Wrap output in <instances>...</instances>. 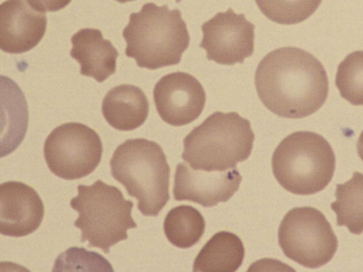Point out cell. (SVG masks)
<instances>
[{
  "mask_svg": "<svg viewBox=\"0 0 363 272\" xmlns=\"http://www.w3.org/2000/svg\"><path fill=\"white\" fill-rule=\"evenodd\" d=\"M101 110L107 123L113 128L129 131L145 123L149 113V102L139 87L121 84L106 94Z\"/></svg>",
  "mask_w": 363,
  "mask_h": 272,
  "instance_id": "cell-15",
  "label": "cell"
},
{
  "mask_svg": "<svg viewBox=\"0 0 363 272\" xmlns=\"http://www.w3.org/2000/svg\"><path fill=\"white\" fill-rule=\"evenodd\" d=\"M112 176L135 198L145 216H157L169 200L170 169L162 147L145 138L128 139L110 160Z\"/></svg>",
  "mask_w": 363,
  "mask_h": 272,
  "instance_id": "cell-3",
  "label": "cell"
},
{
  "mask_svg": "<svg viewBox=\"0 0 363 272\" xmlns=\"http://www.w3.org/2000/svg\"><path fill=\"white\" fill-rule=\"evenodd\" d=\"M203 38L199 47L206 57L218 64L242 63L254 51L255 26L244 14L231 8L219 12L202 26Z\"/></svg>",
  "mask_w": 363,
  "mask_h": 272,
  "instance_id": "cell-9",
  "label": "cell"
},
{
  "mask_svg": "<svg viewBox=\"0 0 363 272\" xmlns=\"http://www.w3.org/2000/svg\"><path fill=\"white\" fill-rule=\"evenodd\" d=\"M77 191L70 205L78 212L74 225L81 230L80 242L87 241L89 247L108 254L111 246L128 239V230L137 227L131 215L133 202L101 180L91 186L79 185Z\"/></svg>",
  "mask_w": 363,
  "mask_h": 272,
  "instance_id": "cell-6",
  "label": "cell"
},
{
  "mask_svg": "<svg viewBox=\"0 0 363 272\" xmlns=\"http://www.w3.org/2000/svg\"><path fill=\"white\" fill-rule=\"evenodd\" d=\"M278 240L286 257L309 268L328 264L338 246L325 215L312 207L290 210L280 223Z\"/></svg>",
  "mask_w": 363,
  "mask_h": 272,
  "instance_id": "cell-7",
  "label": "cell"
},
{
  "mask_svg": "<svg viewBox=\"0 0 363 272\" xmlns=\"http://www.w3.org/2000/svg\"><path fill=\"white\" fill-rule=\"evenodd\" d=\"M153 98L160 118L174 126L187 125L201 115L206 93L197 79L176 72L162 76L155 84Z\"/></svg>",
  "mask_w": 363,
  "mask_h": 272,
  "instance_id": "cell-10",
  "label": "cell"
},
{
  "mask_svg": "<svg viewBox=\"0 0 363 272\" xmlns=\"http://www.w3.org/2000/svg\"><path fill=\"white\" fill-rule=\"evenodd\" d=\"M123 36L126 56L148 69L179 64L190 40L181 11L154 3H147L139 12L130 14Z\"/></svg>",
  "mask_w": 363,
  "mask_h": 272,
  "instance_id": "cell-2",
  "label": "cell"
},
{
  "mask_svg": "<svg viewBox=\"0 0 363 272\" xmlns=\"http://www.w3.org/2000/svg\"><path fill=\"white\" fill-rule=\"evenodd\" d=\"M44 157L49 169L65 180L83 178L99 164L102 142L91 128L70 122L55 128L44 143Z\"/></svg>",
  "mask_w": 363,
  "mask_h": 272,
  "instance_id": "cell-8",
  "label": "cell"
},
{
  "mask_svg": "<svg viewBox=\"0 0 363 272\" xmlns=\"http://www.w3.org/2000/svg\"><path fill=\"white\" fill-rule=\"evenodd\" d=\"M78 266H87L94 271H113L110 263L99 254L78 247H71L61 254L56 259L52 271H62L65 268L73 270Z\"/></svg>",
  "mask_w": 363,
  "mask_h": 272,
  "instance_id": "cell-21",
  "label": "cell"
},
{
  "mask_svg": "<svg viewBox=\"0 0 363 272\" xmlns=\"http://www.w3.org/2000/svg\"><path fill=\"white\" fill-rule=\"evenodd\" d=\"M336 200L331 208L337 216V225L345 226L351 233L363 232V174L353 173L344 183L336 186Z\"/></svg>",
  "mask_w": 363,
  "mask_h": 272,
  "instance_id": "cell-17",
  "label": "cell"
},
{
  "mask_svg": "<svg viewBox=\"0 0 363 272\" xmlns=\"http://www.w3.org/2000/svg\"><path fill=\"white\" fill-rule=\"evenodd\" d=\"M35 8L46 12L57 11L67 6L72 0H27Z\"/></svg>",
  "mask_w": 363,
  "mask_h": 272,
  "instance_id": "cell-22",
  "label": "cell"
},
{
  "mask_svg": "<svg viewBox=\"0 0 363 272\" xmlns=\"http://www.w3.org/2000/svg\"><path fill=\"white\" fill-rule=\"evenodd\" d=\"M44 217V205L38 193L18 181L0 186V232L21 237L34 232Z\"/></svg>",
  "mask_w": 363,
  "mask_h": 272,
  "instance_id": "cell-13",
  "label": "cell"
},
{
  "mask_svg": "<svg viewBox=\"0 0 363 272\" xmlns=\"http://www.w3.org/2000/svg\"><path fill=\"white\" fill-rule=\"evenodd\" d=\"M255 84L264 106L279 117L301 118L325 102L328 81L321 62L295 47L276 49L259 62Z\"/></svg>",
  "mask_w": 363,
  "mask_h": 272,
  "instance_id": "cell-1",
  "label": "cell"
},
{
  "mask_svg": "<svg viewBox=\"0 0 363 272\" xmlns=\"http://www.w3.org/2000/svg\"><path fill=\"white\" fill-rule=\"evenodd\" d=\"M244 256L245 248L241 239L232 232L220 231L199 252L193 271L233 272L242 265Z\"/></svg>",
  "mask_w": 363,
  "mask_h": 272,
  "instance_id": "cell-16",
  "label": "cell"
},
{
  "mask_svg": "<svg viewBox=\"0 0 363 272\" xmlns=\"http://www.w3.org/2000/svg\"><path fill=\"white\" fill-rule=\"evenodd\" d=\"M269 20L284 25L301 23L311 16L322 0H255Z\"/></svg>",
  "mask_w": 363,
  "mask_h": 272,
  "instance_id": "cell-19",
  "label": "cell"
},
{
  "mask_svg": "<svg viewBox=\"0 0 363 272\" xmlns=\"http://www.w3.org/2000/svg\"><path fill=\"white\" fill-rule=\"evenodd\" d=\"M242 176L236 168L223 171L194 169L185 163L177 164L174 174V198L205 208L228 201L239 189Z\"/></svg>",
  "mask_w": 363,
  "mask_h": 272,
  "instance_id": "cell-11",
  "label": "cell"
},
{
  "mask_svg": "<svg viewBox=\"0 0 363 272\" xmlns=\"http://www.w3.org/2000/svg\"><path fill=\"white\" fill-rule=\"evenodd\" d=\"M47 17L27 0H6L0 6V47L21 54L36 46L45 35Z\"/></svg>",
  "mask_w": 363,
  "mask_h": 272,
  "instance_id": "cell-12",
  "label": "cell"
},
{
  "mask_svg": "<svg viewBox=\"0 0 363 272\" xmlns=\"http://www.w3.org/2000/svg\"><path fill=\"white\" fill-rule=\"evenodd\" d=\"M116 1H118L119 3L123 4V3H126L128 1H135V0H116Z\"/></svg>",
  "mask_w": 363,
  "mask_h": 272,
  "instance_id": "cell-24",
  "label": "cell"
},
{
  "mask_svg": "<svg viewBox=\"0 0 363 272\" xmlns=\"http://www.w3.org/2000/svg\"><path fill=\"white\" fill-rule=\"evenodd\" d=\"M177 3H179L181 1V0H175Z\"/></svg>",
  "mask_w": 363,
  "mask_h": 272,
  "instance_id": "cell-25",
  "label": "cell"
},
{
  "mask_svg": "<svg viewBox=\"0 0 363 272\" xmlns=\"http://www.w3.org/2000/svg\"><path fill=\"white\" fill-rule=\"evenodd\" d=\"M69 54L80 64L82 75L102 82L116 72L118 52L100 30L81 29L72 36Z\"/></svg>",
  "mask_w": 363,
  "mask_h": 272,
  "instance_id": "cell-14",
  "label": "cell"
},
{
  "mask_svg": "<svg viewBox=\"0 0 363 272\" xmlns=\"http://www.w3.org/2000/svg\"><path fill=\"white\" fill-rule=\"evenodd\" d=\"M275 178L286 191L296 195H311L323 190L335 169V156L321 135L298 131L282 140L272 158Z\"/></svg>",
  "mask_w": 363,
  "mask_h": 272,
  "instance_id": "cell-5",
  "label": "cell"
},
{
  "mask_svg": "<svg viewBox=\"0 0 363 272\" xmlns=\"http://www.w3.org/2000/svg\"><path fill=\"white\" fill-rule=\"evenodd\" d=\"M357 149L359 157L363 161V131L361 132L358 139Z\"/></svg>",
  "mask_w": 363,
  "mask_h": 272,
  "instance_id": "cell-23",
  "label": "cell"
},
{
  "mask_svg": "<svg viewBox=\"0 0 363 272\" xmlns=\"http://www.w3.org/2000/svg\"><path fill=\"white\" fill-rule=\"evenodd\" d=\"M254 140L247 119L216 111L184 139L182 158L194 169L226 171L250 157Z\"/></svg>",
  "mask_w": 363,
  "mask_h": 272,
  "instance_id": "cell-4",
  "label": "cell"
},
{
  "mask_svg": "<svg viewBox=\"0 0 363 272\" xmlns=\"http://www.w3.org/2000/svg\"><path fill=\"white\" fill-rule=\"evenodd\" d=\"M335 84L344 99L352 105L363 106V51L353 52L340 62Z\"/></svg>",
  "mask_w": 363,
  "mask_h": 272,
  "instance_id": "cell-20",
  "label": "cell"
},
{
  "mask_svg": "<svg viewBox=\"0 0 363 272\" xmlns=\"http://www.w3.org/2000/svg\"><path fill=\"white\" fill-rule=\"evenodd\" d=\"M206 222L201 212L190 205H179L169 211L163 224L168 241L174 246L187 249L203 236Z\"/></svg>",
  "mask_w": 363,
  "mask_h": 272,
  "instance_id": "cell-18",
  "label": "cell"
}]
</instances>
